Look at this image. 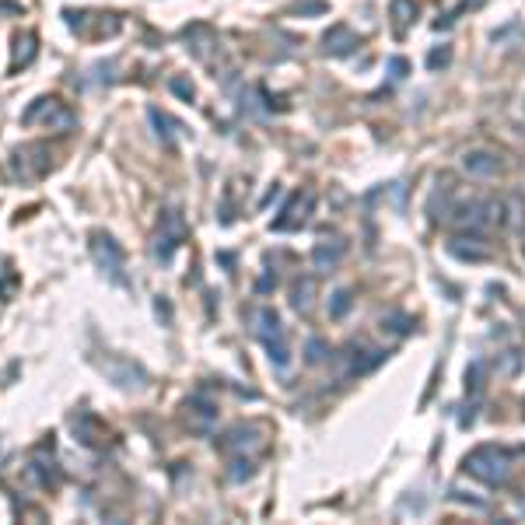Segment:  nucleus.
<instances>
[{
	"instance_id": "nucleus-1",
	"label": "nucleus",
	"mask_w": 525,
	"mask_h": 525,
	"mask_svg": "<svg viewBox=\"0 0 525 525\" xmlns=\"http://www.w3.org/2000/svg\"><path fill=\"white\" fill-rule=\"evenodd\" d=\"M466 473L483 480L487 487H504L511 476V455L498 445H480L476 452L466 455Z\"/></svg>"
},
{
	"instance_id": "nucleus-2",
	"label": "nucleus",
	"mask_w": 525,
	"mask_h": 525,
	"mask_svg": "<svg viewBox=\"0 0 525 525\" xmlns=\"http://www.w3.org/2000/svg\"><path fill=\"white\" fill-rule=\"evenodd\" d=\"M91 256H95L99 270L109 277L112 284H119V287L130 284V277H127V253H123V245H119L112 235L91 231Z\"/></svg>"
},
{
	"instance_id": "nucleus-3",
	"label": "nucleus",
	"mask_w": 525,
	"mask_h": 525,
	"mask_svg": "<svg viewBox=\"0 0 525 525\" xmlns=\"http://www.w3.org/2000/svg\"><path fill=\"white\" fill-rule=\"evenodd\" d=\"M256 336L263 340V347L270 354V361L277 368H287L291 364V347H287V336H284V326H281V316L273 308H259L256 312Z\"/></svg>"
},
{
	"instance_id": "nucleus-4",
	"label": "nucleus",
	"mask_w": 525,
	"mask_h": 525,
	"mask_svg": "<svg viewBox=\"0 0 525 525\" xmlns=\"http://www.w3.org/2000/svg\"><path fill=\"white\" fill-rule=\"evenodd\" d=\"M11 179L18 182H36L49 172V147L46 144H25L11 154Z\"/></svg>"
},
{
	"instance_id": "nucleus-5",
	"label": "nucleus",
	"mask_w": 525,
	"mask_h": 525,
	"mask_svg": "<svg viewBox=\"0 0 525 525\" xmlns=\"http://www.w3.org/2000/svg\"><path fill=\"white\" fill-rule=\"evenodd\" d=\"M182 238H186V221H182V214L175 207L162 210L158 238H154V259H158V263H172V256L182 245Z\"/></svg>"
},
{
	"instance_id": "nucleus-6",
	"label": "nucleus",
	"mask_w": 525,
	"mask_h": 525,
	"mask_svg": "<svg viewBox=\"0 0 525 525\" xmlns=\"http://www.w3.org/2000/svg\"><path fill=\"white\" fill-rule=\"evenodd\" d=\"M21 123H25V127L46 123L49 130H71L74 127V112L64 102H56V99H36L32 105L21 112Z\"/></svg>"
},
{
	"instance_id": "nucleus-7",
	"label": "nucleus",
	"mask_w": 525,
	"mask_h": 525,
	"mask_svg": "<svg viewBox=\"0 0 525 525\" xmlns=\"http://www.w3.org/2000/svg\"><path fill=\"white\" fill-rule=\"evenodd\" d=\"M49 448H53V435L36 448L32 459L25 462L21 473H25V483H28V487H56V483H60V470H56V462H53V452H49Z\"/></svg>"
},
{
	"instance_id": "nucleus-8",
	"label": "nucleus",
	"mask_w": 525,
	"mask_h": 525,
	"mask_svg": "<svg viewBox=\"0 0 525 525\" xmlns=\"http://www.w3.org/2000/svg\"><path fill=\"white\" fill-rule=\"evenodd\" d=\"M312 207H316V196L312 193H294L287 200V207L281 210V218H273V231H298L308 221Z\"/></svg>"
},
{
	"instance_id": "nucleus-9",
	"label": "nucleus",
	"mask_w": 525,
	"mask_h": 525,
	"mask_svg": "<svg viewBox=\"0 0 525 525\" xmlns=\"http://www.w3.org/2000/svg\"><path fill=\"white\" fill-rule=\"evenodd\" d=\"M102 372H105L116 385H123V389H144V382H147L144 368L133 364V361H127V357H105V361H102Z\"/></svg>"
},
{
	"instance_id": "nucleus-10",
	"label": "nucleus",
	"mask_w": 525,
	"mask_h": 525,
	"mask_svg": "<svg viewBox=\"0 0 525 525\" xmlns=\"http://www.w3.org/2000/svg\"><path fill=\"white\" fill-rule=\"evenodd\" d=\"M71 427H74V438L81 441V445H88V448H102L105 445V427L99 424V417L95 413H88V410H81V413H74L71 417Z\"/></svg>"
},
{
	"instance_id": "nucleus-11",
	"label": "nucleus",
	"mask_w": 525,
	"mask_h": 525,
	"mask_svg": "<svg viewBox=\"0 0 525 525\" xmlns=\"http://www.w3.org/2000/svg\"><path fill=\"white\" fill-rule=\"evenodd\" d=\"M218 445H221V452H253V448L263 445V438H259V427L256 424H235Z\"/></svg>"
},
{
	"instance_id": "nucleus-12",
	"label": "nucleus",
	"mask_w": 525,
	"mask_h": 525,
	"mask_svg": "<svg viewBox=\"0 0 525 525\" xmlns=\"http://www.w3.org/2000/svg\"><path fill=\"white\" fill-rule=\"evenodd\" d=\"M344 357H347V375H368L372 368H379L385 361V350L364 347V344H350Z\"/></svg>"
},
{
	"instance_id": "nucleus-13",
	"label": "nucleus",
	"mask_w": 525,
	"mask_h": 525,
	"mask_svg": "<svg viewBox=\"0 0 525 525\" xmlns=\"http://www.w3.org/2000/svg\"><path fill=\"white\" fill-rule=\"evenodd\" d=\"M322 49H326L329 56H347V53L357 49V36L350 32L347 25H333L329 32L322 36Z\"/></svg>"
},
{
	"instance_id": "nucleus-14",
	"label": "nucleus",
	"mask_w": 525,
	"mask_h": 525,
	"mask_svg": "<svg viewBox=\"0 0 525 525\" xmlns=\"http://www.w3.org/2000/svg\"><path fill=\"white\" fill-rule=\"evenodd\" d=\"M186 410H190V420H193L196 431H207L210 420H218V407H214L203 392H196V396L186 399Z\"/></svg>"
},
{
	"instance_id": "nucleus-15",
	"label": "nucleus",
	"mask_w": 525,
	"mask_h": 525,
	"mask_svg": "<svg viewBox=\"0 0 525 525\" xmlns=\"http://www.w3.org/2000/svg\"><path fill=\"white\" fill-rule=\"evenodd\" d=\"M340 256H344V242H340L336 235H333V238H322L316 249H312V263H316L319 270H333V266L340 263Z\"/></svg>"
},
{
	"instance_id": "nucleus-16",
	"label": "nucleus",
	"mask_w": 525,
	"mask_h": 525,
	"mask_svg": "<svg viewBox=\"0 0 525 525\" xmlns=\"http://www.w3.org/2000/svg\"><path fill=\"white\" fill-rule=\"evenodd\" d=\"M462 165L473 175H498V168H501L498 154H490V151H470L466 158H462Z\"/></svg>"
},
{
	"instance_id": "nucleus-17",
	"label": "nucleus",
	"mask_w": 525,
	"mask_h": 525,
	"mask_svg": "<svg viewBox=\"0 0 525 525\" xmlns=\"http://www.w3.org/2000/svg\"><path fill=\"white\" fill-rule=\"evenodd\" d=\"M147 119L154 123V130H158V137H162L165 144H172V140H175V133H182V123H179V119H172V116H165L162 109H147Z\"/></svg>"
},
{
	"instance_id": "nucleus-18",
	"label": "nucleus",
	"mask_w": 525,
	"mask_h": 525,
	"mask_svg": "<svg viewBox=\"0 0 525 525\" xmlns=\"http://www.w3.org/2000/svg\"><path fill=\"white\" fill-rule=\"evenodd\" d=\"M389 14H392V21H396V36H403L407 25L417 18V4H413V0H392Z\"/></svg>"
},
{
	"instance_id": "nucleus-19",
	"label": "nucleus",
	"mask_w": 525,
	"mask_h": 525,
	"mask_svg": "<svg viewBox=\"0 0 525 525\" xmlns=\"http://www.w3.org/2000/svg\"><path fill=\"white\" fill-rule=\"evenodd\" d=\"M36 60V36L32 32H21L14 39V67H28Z\"/></svg>"
},
{
	"instance_id": "nucleus-20",
	"label": "nucleus",
	"mask_w": 525,
	"mask_h": 525,
	"mask_svg": "<svg viewBox=\"0 0 525 525\" xmlns=\"http://www.w3.org/2000/svg\"><path fill=\"white\" fill-rule=\"evenodd\" d=\"M312 291H316V284L308 281V277L291 287V305L298 308V312H308V308H312Z\"/></svg>"
},
{
	"instance_id": "nucleus-21",
	"label": "nucleus",
	"mask_w": 525,
	"mask_h": 525,
	"mask_svg": "<svg viewBox=\"0 0 525 525\" xmlns=\"http://www.w3.org/2000/svg\"><path fill=\"white\" fill-rule=\"evenodd\" d=\"M350 305H354L350 291H336V294H333V305H329V316H333V319H344V316L350 312Z\"/></svg>"
},
{
	"instance_id": "nucleus-22",
	"label": "nucleus",
	"mask_w": 525,
	"mask_h": 525,
	"mask_svg": "<svg viewBox=\"0 0 525 525\" xmlns=\"http://www.w3.org/2000/svg\"><path fill=\"white\" fill-rule=\"evenodd\" d=\"M112 71H116L112 60H109V64H95V67H91L88 84H112V81H116V77H112Z\"/></svg>"
},
{
	"instance_id": "nucleus-23",
	"label": "nucleus",
	"mask_w": 525,
	"mask_h": 525,
	"mask_svg": "<svg viewBox=\"0 0 525 525\" xmlns=\"http://www.w3.org/2000/svg\"><path fill=\"white\" fill-rule=\"evenodd\" d=\"M168 88L175 91L179 99H186V102H193V99H196V88H193L186 77H172V81H168Z\"/></svg>"
},
{
	"instance_id": "nucleus-24",
	"label": "nucleus",
	"mask_w": 525,
	"mask_h": 525,
	"mask_svg": "<svg viewBox=\"0 0 525 525\" xmlns=\"http://www.w3.org/2000/svg\"><path fill=\"white\" fill-rule=\"evenodd\" d=\"M231 480H249L253 476V459H231Z\"/></svg>"
},
{
	"instance_id": "nucleus-25",
	"label": "nucleus",
	"mask_w": 525,
	"mask_h": 525,
	"mask_svg": "<svg viewBox=\"0 0 525 525\" xmlns=\"http://www.w3.org/2000/svg\"><path fill=\"white\" fill-rule=\"evenodd\" d=\"M448 64H452V49H448V46H441V49H435V53L427 56V67H431V71L448 67Z\"/></svg>"
},
{
	"instance_id": "nucleus-26",
	"label": "nucleus",
	"mask_w": 525,
	"mask_h": 525,
	"mask_svg": "<svg viewBox=\"0 0 525 525\" xmlns=\"http://www.w3.org/2000/svg\"><path fill=\"white\" fill-rule=\"evenodd\" d=\"M326 340H319V336H312V340H308V361H312V364H319V361H326Z\"/></svg>"
},
{
	"instance_id": "nucleus-27",
	"label": "nucleus",
	"mask_w": 525,
	"mask_h": 525,
	"mask_svg": "<svg viewBox=\"0 0 525 525\" xmlns=\"http://www.w3.org/2000/svg\"><path fill=\"white\" fill-rule=\"evenodd\" d=\"M480 375H483V364L476 361V364L470 368V372H466V389H470V392H480V385H483V382H480Z\"/></svg>"
},
{
	"instance_id": "nucleus-28",
	"label": "nucleus",
	"mask_w": 525,
	"mask_h": 525,
	"mask_svg": "<svg viewBox=\"0 0 525 525\" xmlns=\"http://www.w3.org/2000/svg\"><path fill=\"white\" fill-rule=\"evenodd\" d=\"M389 71H392V81H403L410 67H407V60H403V56H392V60H389Z\"/></svg>"
},
{
	"instance_id": "nucleus-29",
	"label": "nucleus",
	"mask_w": 525,
	"mask_h": 525,
	"mask_svg": "<svg viewBox=\"0 0 525 525\" xmlns=\"http://www.w3.org/2000/svg\"><path fill=\"white\" fill-rule=\"evenodd\" d=\"M298 11H301V14H322L326 4H322V0H305V4L298 0Z\"/></svg>"
},
{
	"instance_id": "nucleus-30",
	"label": "nucleus",
	"mask_w": 525,
	"mask_h": 525,
	"mask_svg": "<svg viewBox=\"0 0 525 525\" xmlns=\"http://www.w3.org/2000/svg\"><path fill=\"white\" fill-rule=\"evenodd\" d=\"M154 308H158V316H162L165 322H172V305H168L165 298H158V301H154Z\"/></svg>"
},
{
	"instance_id": "nucleus-31",
	"label": "nucleus",
	"mask_w": 525,
	"mask_h": 525,
	"mask_svg": "<svg viewBox=\"0 0 525 525\" xmlns=\"http://www.w3.org/2000/svg\"><path fill=\"white\" fill-rule=\"evenodd\" d=\"M11 287H14V273H8V277H4V284H0V298H8V294H11Z\"/></svg>"
}]
</instances>
